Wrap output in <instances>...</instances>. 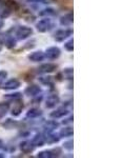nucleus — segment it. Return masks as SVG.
<instances>
[{
    "label": "nucleus",
    "instance_id": "1",
    "mask_svg": "<svg viewBox=\"0 0 140 158\" xmlns=\"http://www.w3.org/2000/svg\"><path fill=\"white\" fill-rule=\"evenodd\" d=\"M36 27H37V30L39 31V32H41V33L47 32L49 30L52 29V20L49 19V18L41 19L40 21L37 22Z\"/></svg>",
    "mask_w": 140,
    "mask_h": 158
},
{
    "label": "nucleus",
    "instance_id": "2",
    "mask_svg": "<svg viewBox=\"0 0 140 158\" xmlns=\"http://www.w3.org/2000/svg\"><path fill=\"white\" fill-rule=\"evenodd\" d=\"M33 34V30L29 27H20L16 32V37L20 40L27 39Z\"/></svg>",
    "mask_w": 140,
    "mask_h": 158
},
{
    "label": "nucleus",
    "instance_id": "3",
    "mask_svg": "<svg viewBox=\"0 0 140 158\" xmlns=\"http://www.w3.org/2000/svg\"><path fill=\"white\" fill-rule=\"evenodd\" d=\"M72 35V31L71 30H59L55 33V39L57 41H63L65 38Z\"/></svg>",
    "mask_w": 140,
    "mask_h": 158
},
{
    "label": "nucleus",
    "instance_id": "4",
    "mask_svg": "<svg viewBox=\"0 0 140 158\" xmlns=\"http://www.w3.org/2000/svg\"><path fill=\"white\" fill-rule=\"evenodd\" d=\"M58 103H59V97H58L57 95H55V94L50 95L49 97L47 98V100H45V106L49 109L55 108Z\"/></svg>",
    "mask_w": 140,
    "mask_h": 158
},
{
    "label": "nucleus",
    "instance_id": "5",
    "mask_svg": "<svg viewBox=\"0 0 140 158\" xmlns=\"http://www.w3.org/2000/svg\"><path fill=\"white\" fill-rule=\"evenodd\" d=\"M20 81L18 79L16 78H13V79H10L9 81H6V83L3 85V89L4 90H15V89L19 88L20 86Z\"/></svg>",
    "mask_w": 140,
    "mask_h": 158
},
{
    "label": "nucleus",
    "instance_id": "6",
    "mask_svg": "<svg viewBox=\"0 0 140 158\" xmlns=\"http://www.w3.org/2000/svg\"><path fill=\"white\" fill-rule=\"evenodd\" d=\"M56 64L54 63H44V64L40 65L38 68V73H41V74H44V73H51V72H54L56 70Z\"/></svg>",
    "mask_w": 140,
    "mask_h": 158
},
{
    "label": "nucleus",
    "instance_id": "7",
    "mask_svg": "<svg viewBox=\"0 0 140 158\" xmlns=\"http://www.w3.org/2000/svg\"><path fill=\"white\" fill-rule=\"evenodd\" d=\"M45 56H47L49 59H56V58H58L60 56V50L58 49L57 47L49 48V49L47 50Z\"/></svg>",
    "mask_w": 140,
    "mask_h": 158
},
{
    "label": "nucleus",
    "instance_id": "8",
    "mask_svg": "<svg viewBox=\"0 0 140 158\" xmlns=\"http://www.w3.org/2000/svg\"><path fill=\"white\" fill-rule=\"evenodd\" d=\"M40 91H41V90H40V88L38 85H30V86H27V88L25 89L24 93H25V95L34 97V96H37L38 94L40 93Z\"/></svg>",
    "mask_w": 140,
    "mask_h": 158
},
{
    "label": "nucleus",
    "instance_id": "9",
    "mask_svg": "<svg viewBox=\"0 0 140 158\" xmlns=\"http://www.w3.org/2000/svg\"><path fill=\"white\" fill-rule=\"evenodd\" d=\"M20 150L23 153H31L34 150V144L29 140H25V141L20 143Z\"/></svg>",
    "mask_w": 140,
    "mask_h": 158
},
{
    "label": "nucleus",
    "instance_id": "10",
    "mask_svg": "<svg viewBox=\"0 0 140 158\" xmlns=\"http://www.w3.org/2000/svg\"><path fill=\"white\" fill-rule=\"evenodd\" d=\"M43 58H44V54H43L41 51H38V52H34V53H32V54L29 56V59L31 61H34V62L42 61Z\"/></svg>",
    "mask_w": 140,
    "mask_h": 158
},
{
    "label": "nucleus",
    "instance_id": "11",
    "mask_svg": "<svg viewBox=\"0 0 140 158\" xmlns=\"http://www.w3.org/2000/svg\"><path fill=\"white\" fill-rule=\"evenodd\" d=\"M68 111L67 109H58L51 113V117H52V118H60V117H63V116L68 115Z\"/></svg>",
    "mask_w": 140,
    "mask_h": 158
},
{
    "label": "nucleus",
    "instance_id": "12",
    "mask_svg": "<svg viewBox=\"0 0 140 158\" xmlns=\"http://www.w3.org/2000/svg\"><path fill=\"white\" fill-rule=\"evenodd\" d=\"M56 128H58V122H56L54 120H50L47 121L44 124V130H45V133H49V132L54 131Z\"/></svg>",
    "mask_w": 140,
    "mask_h": 158
},
{
    "label": "nucleus",
    "instance_id": "13",
    "mask_svg": "<svg viewBox=\"0 0 140 158\" xmlns=\"http://www.w3.org/2000/svg\"><path fill=\"white\" fill-rule=\"evenodd\" d=\"M73 22V14L72 13H68V14L64 15L63 17H61L60 23L62 25H70Z\"/></svg>",
    "mask_w": 140,
    "mask_h": 158
},
{
    "label": "nucleus",
    "instance_id": "14",
    "mask_svg": "<svg viewBox=\"0 0 140 158\" xmlns=\"http://www.w3.org/2000/svg\"><path fill=\"white\" fill-rule=\"evenodd\" d=\"M32 142H33V144H34V147H42L43 144H44L45 140L42 135L38 134L34 137V139H33Z\"/></svg>",
    "mask_w": 140,
    "mask_h": 158
},
{
    "label": "nucleus",
    "instance_id": "15",
    "mask_svg": "<svg viewBox=\"0 0 140 158\" xmlns=\"http://www.w3.org/2000/svg\"><path fill=\"white\" fill-rule=\"evenodd\" d=\"M60 139V137H58L57 135L55 134H51V132L47 134V136L44 137V140L47 142H49V143H56V142H58Z\"/></svg>",
    "mask_w": 140,
    "mask_h": 158
},
{
    "label": "nucleus",
    "instance_id": "16",
    "mask_svg": "<svg viewBox=\"0 0 140 158\" xmlns=\"http://www.w3.org/2000/svg\"><path fill=\"white\" fill-rule=\"evenodd\" d=\"M42 114V112L40 111V110L38 109H31L29 112H27V117H29V118H37V117H39L40 115Z\"/></svg>",
    "mask_w": 140,
    "mask_h": 158
},
{
    "label": "nucleus",
    "instance_id": "17",
    "mask_svg": "<svg viewBox=\"0 0 140 158\" xmlns=\"http://www.w3.org/2000/svg\"><path fill=\"white\" fill-rule=\"evenodd\" d=\"M56 152V150H53V151H42L38 154V157L40 158H51V157H54L56 155L54 153Z\"/></svg>",
    "mask_w": 140,
    "mask_h": 158
},
{
    "label": "nucleus",
    "instance_id": "18",
    "mask_svg": "<svg viewBox=\"0 0 140 158\" xmlns=\"http://www.w3.org/2000/svg\"><path fill=\"white\" fill-rule=\"evenodd\" d=\"M73 135V129L72 128H64L60 131L59 136L60 137H71Z\"/></svg>",
    "mask_w": 140,
    "mask_h": 158
},
{
    "label": "nucleus",
    "instance_id": "19",
    "mask_svg": "<svg viewBox=\"0 0 140 158\" xmlns=\"http://www.w3.org/2000/svg\"><path fill=\"white\" fill-rule=\"evenodd\" d=\"M22 109H23V106L22 104H15L14 108L12 110V115L13 116H18L20 113L22 112Z\"/></svg>",
    "mask_w": 140,
    "mask_h": 158
},
{
    "label": "nucleus",
    "instance_id": "20",
    "mask_svg": "<svg viewBox=\"0 0 140 158\" xmlns=\"http://www.w3.org/2000/svg\"><path fill=\"white\" fill-rule=\"evenodd\" d=\"M39 81L44 85H51L52 86L54 85V80H53L52 77H40Z\"/></svg>",
    "mask_w": 140,
    "mask_h": 158
},
{
    "label": "nucleus",
    "instance_id": "21",
    "mask_svg": "<svg viewBox=\"0 0 140 158\" xmlns=\"http://www.w3.org/2000/svg\"><path fill=\"white\" fill-rule=\"evenodd\" d=\"M9 111V104L6 103H0V118L6 116V114Z\"/></svg>",
    "mask_w": 140,
    "mask_h": 158
},
{
    "label": "nucleus",
    "instance_id": "22",
    "mask_svg": "<svg viewBox=\"0 0 140 158\" xmlns=\"http://www.w3.org/2000/svg\"><path fill=\"white\" fill-rule=\"evenodd\" d=\"M6 45L10 49L14 48L16 45V40L14 39V37H11V36H7L6 39Z\"/></svg>",
    "mask_w": 140,
    "mask_h": 158
},
{
    "label": "nucleus",
    "instance_id": "23",
    "mask_svg": "<svg viewBox=\"0 0 140 158\" xmlns=\"http://www.w3.org/2000/svg\"><path fill=\"white\" fill-rule=\"evenodd\" d=\"M55 14H56V11L53 9H45L39 13L40 16H53V15H55Z\"/></svg>",
    "mask_w": 140,
    "mask_h": 158
},
{
    "label": "nucleus",
    "instance_id": "24",
    "mask_svg": "<svg viewBox=\"0 0 140 158\" xmlns=\"http://www.w3.org/2000/svg\"><path fill=\"white\" fill-rule=\"evenodd\" d=\"M4 97L6 99H11V100H19V99H21L22 95L21 93H14V94H7Z\"/></svg>",
    "mask_w": 140,
    "mask_h": 158
},
{
    "label": "nucleus",
    "instance_id": "25",
    "mask_svg": "<svg viewBox=\"0 0 140 158\" xmlns=\"http://www.w3.org/2000/svg\"><path fill=\"white\" fill-rule=\"evenodd\" d=\"M7 77V72L6 71H0V85L4 82L6 78Z\"/></svg>",
    "mask_w": 140,
    "mask_h": 158
},
{
    "label": "nucleus",
    "instance_id": "26",
    "mask_svg": "<svg viewBox=\"0 0 140 158\" xmlns=\"http://www.w3.org/2000/svg\"><path fill=\"white\" fill-rule=\"evenodd\" d=\"M15 123H16V122L13 121L12 119H7L6 122H4L3 123V127H6V128H7V129H11L13 126H15Z\"/></svg>",
    "mask_w": 140,
    "mask_h": 158
},
{
    "label": "nucleus",
    "instance_id": "27",
    "mask_svg": "<svg viewBox=\"0 0 140 158\" xmlns=\"http://www.w3.org/2000/svg\"><path fill=\"white\" fill-rule=\"evenodd\" d=\"M64 48H65V50L68 51V52L73 51V39H71L70 41H68L67 43H65V44H64Z\"/></svg>",
    "mask_w": 140,
    "mask_h": 158
},
{
    "label": "nucleus",
    "instance_id": "28",
    "mask_svg": "<svg viewBox=\"0 0 140 158\" xmlns=\"http://www.w3.org/2000/svg\"><path fill=\"white\" fill-rule=\"evenodd\" d=\"M64 76H67V79H72V76H73V71L72 69H67V70H64Z\"/></svg>",
    "mask_w": 140,
    "mask_h": 158
},
{
    "label": "nucleus",
    "instance_id": "29",
    "mask_svg": "<svg viewBox=\"0 0 140 158\" xmlns=\"http://www.w3.org/2000/svg\"><path fill=\"white\" fill-rule=\"evenodd\" d=\"M63 147H64L65 149H68V150H72L73 149V141H72V140H70V141L64 142V143H63Z\"/></svg>",
    "mask_w": 140,
    "mask_h": 158
},
{
    "label": "nucleus",
    "instance_id": "30",
    "mask_svg": "<svg viewBox=\"0 0 140 158\" xmlns=\"http://www.w3.org/2000/svg\"><path fill=\"white\" fill-rule=\"evenodd\" d=\"M27 1H30V2H41V1H43V0H27Z\"/></svg>",
    "mask_w": 140,
    "mask_h": 158
},
{
    "label": "nucleus",
    "instance_id": "31",
    "mask_svg": "<svg viewBox=\"0 0 140 158\" xmlns=\"http://www.w3.org/2000/svg\"><path fill=\"white\" fill-rule=\"evenodd\" d=\"M2 147H3V141H2V140L0 139V149H1Z\"/></svg>",
    "mask_w": 140,
    "mask_h": 158
},
{
    "label": "nucleus",
    "instance_id": "32",
    "mask_svg": "<svg viewBox=\"0 0 140 158\" xmlns=\"http://www.w3.org/2000/svg\"><path fill=\"white\" fill-rule=\"evenodd\" d=\"M1 50H2V43L0 42V51H1Z\"/></svg>",
    "mask_w": 140,
    "mask_h": 158
},
{
    "label": "nucleus",
    "instance_id": "33",
    "mask_svg": "<svg viewBox=\"0 0 140 158\" xmlns=\"http://www.w3.org/2000/svg\"><path fill=\"white\" fill-rule=\"evenodd\" d=\"M0 157H4V155H0Z\"/></svg>",
    "mask_w": 140,
    "mask_h": 158
}]
</instances>
